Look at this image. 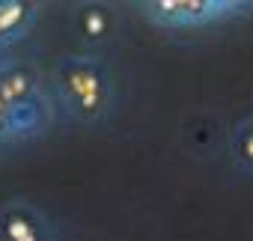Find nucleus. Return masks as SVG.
<instances>
[{"label":"nucleus","instance_id":"nucleus-1","mask_svg":"<svg viewBox=\"0 0 253 241\" xmlns=\"http://www.w3.org/2000/svg\"><path fill=\"white\" fill-rule=\"evenodd\" d=\"M54 110L78 128H101L116 110V78L98 54H66L48 72Z\"/></svg>","mask_w":253,"mask_h":241},{"label":"nucleus","instance_id":"nucleus-2","mask_svg":"<svg viewBox=\"0 0 253 241\" xmlns=\"http://www.w3.org/2000/svg\"><path fill=\"white\" fill-rule=\"evenodd\" d=\"M137 6L152 27L176 33L220 27L253 12V3H241V0H146Z\"/></svg>","mask_w":253,"mask_h":241},{"label":"nucleus","instance_id":"nucleus-3","mask_svg":"<svg viewBox=\"0 0 253 241\" xmlns=\"http://www.w3.org/2000/svg\"><path fill=\"white\" fill-rule=\"evenodd\" d=\"M36 101H51L48 75H42L27 60L3 57L0 60V113Z\"/></svg>","mask_w":253,"mask_h":241},{"label":"nucleus","instance_id":"nucleus-4","mask_svg":"<svg viewBox=\"0 0 253 241\" xmlns=\"http://www.w3.org/2000/svg\"><path fill=\"white\" fill-rule=\"evenodd\" d=\"M0 241H60L57 223L27 197L0 202Z\"/></svg>","mask_w":253,"mask_h":241},{"label":"nucleus","instance_id":"nucleus-5","mask_svg":"<svg viewBox=\"0 0 253 241\" xmlns=\"http://www.w3.org/2000/svg\"><path fill=\"white\" fill-rule=\"evenodd\" d=\"M72 27L84 51L98 54L119 36V12L107 3H78L72 12Z\"/></svg>","mask_w":253,"mask_h":241},{"label":"nucleus","instance_id":"nucleus-6","mask_svg":"<svg viewBox=\"0 0 253 241\" xmlns=\"http://www.w3.org/2000/svg\"><path fill=\"white\" fill-rule=\"evenodd\" d=\"M39 21V3L27 0H0V60L6 51H12L18 42H24Z\"/></svg>","mask_w":253,"mask_h":241},{"label":"nucleus","instance_id":"nucleus-7","mask_svg":"<svg viewBox=\"0 0 253 241\" xmlns=\"http://www.w3.org/2000/svg\"><path fill=\"white\" fill-rule=\"evenodd\" d=\"M229 158H232V167L253 179V116H244L232 125L229 131Z\"/></svg>","mask_w":253,"mask_h":241},{"label":"nucleus","instance_id":"nucleus-8","mask_svg":"<svg viewBox=\"0 0 253 241\" xmlns=\"http://www.w3.org/2000/svg\"><path fill=\"white\" fill-rule=\"evenodd\" d=\"M60 241H69V238H60Z\"/></svg>","mask_w":253,"mask_h":241}]
</instances>
